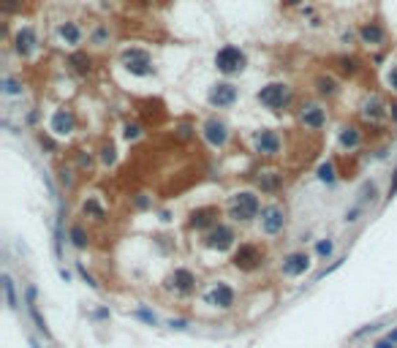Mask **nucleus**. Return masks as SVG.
<instances>
[{"instance_id": "f257e3e1", "label": "nucleus", "mask_w": 397, "mask_h": 348, "mask_svg": "<svg viewBox=\"0 0 397 348\" xmlns=\"http://www.w3.org/2000/svg\"><path fill=\"white\" fill-rule=\"evenodd\" d=\"M261 201L253 191H240L232 196V204H229V218L237 220V223H250L253 218L261 215Z\"/></svg>"}, {"instance_id": "f03ea898", "label": "nucleus", "mask_w": 397, "mask_h": 348, "mask_svg": "<svg viewBox=\"0 0 397 348\" xmlns=\"http://www.w3.org/2000/svg\"><path fill=\"white\" fill-rule=\"evenodd\" d=\"M245 66H248V57H245V52L240 49V46L226 44V46H220V49L215 52V68H218L223 76H237V74H242Z\"/></svg>"}, {"instance_id": "7ed1b4c3", "label": "nucleus", "mask_w": 397, "mask_h": 348, "mask_svg": "<svg viewBox=\"0 0 397 348\" xmlns=\"http://www.w3.org/2000/svg\"><path fill=\"white\" fill-rule=\"evenodd\" d=\"M256 98H259L261 106L272 109V112H280V109H286L291 104V87L286 82H269L256 93Z\"/></svg>"}, {"instance_id": "20e7f679", "label": "nucleus", "mask_w": 397, "mask_h": 348, "mask_svg": "<svg viewBox=\"0 0 397 348\" xmlns=\"http://www.w3.org/2000/svg\"><path fill=\"white\" fill-rule=\"evenodd\" d=\"M120 66L131 71L133 76H150L153 74V54L141 46H128L120 52Z\"/></svg>"}, {"instance_id": "39448f33", "label": "nucleus", "mask_w": 397, "mask_h": 348, "mask_svg": "<svg viewBox=\"0 0 397 348\" xmlns=\"http://www.w3.org/2000/svg\"><path fill=\"white\" fill-rule=\"evenodd\" d=\"M264 248L256 242H242L240 248L234 250V256H232V264L237 267L240 272H253V270H259L261 264H264Z\"/></svg>"}, {"instance_id": "423d86ee", "label": "nucleus", "mask_w": 397, "mask_h": 348, "mask_svg": "<svg viewBox=\"0 0 397 348\" xmlns=\"http://www.w3.org/2000/svg\"><path fill=\"white\" fill-rule=\"evenodd\" d=\"M261 231H264L267 237H275V234H280L283 228H286V207L283 204H267L264 210H261Z\"/></svg>"}, {"instance_id": "0eeeda50", "label": "nucleus", "mask_w": 397, "mask_h": 348, "mask_svg": "<svg viewBox=\"0 0 397 348\" xmlns=\"http://www.w3.org/2000/svg\"><path fill=\"white\" fill-rule=\"evenodd\" d=\"M234 242H237V234H234V228L226 226V223H218L215 228L207 231V237H204V245H207L210 250H218V253L234 248Z\"/></svg>"}, {"instance_id": "6e6552de", "label": "nucleus", "mask_w": 397, "mask_h": 348, "mask_svg": "<svg viewBox=\"0 0 397 348\" xmlns=\"http://www.w3.org/2000/svg\"><path fill=\"white\" fill-rule=\"evenodd\" d=\"M299 123L310 131H321L324 125H327V109L321 104H316V101H305V104L299 106Z\"/></svg>"}, {"instance_id": "1a4fd4ad", "label": "nucleus", "mask_w": 397, "mask_h": 348, "mask_svg": "<svg viewBox=\"0 0 397 348\" xmlns=\"http://www.w3.org/2000/svg\"><path fill=\"white\" fill-rule=\"evenodd\" d=\"M253 147H256V153L261 158H275V155H280V136L272 128H261L253 136Z\"/></svg>"}, {"instance_id": "9d476101", "label": "nucleus", "mask_w": 397, "mask_h": 348, "mask_svg": "<svg viewBox=\"0 0 397 348\" xmlns=\"http://www.w3.org/2000/svg\"><path fill=\"white\" fill-rule=\"evenodd\" d=\"M202 136L210 147L220 150V147H226V141H229V125L223 120H218V117H210V120L202 125Z\"/></svg>"}, {"instance_id": "9b49d317", "label": "nucleus", "mask_w": 397, "mask_h": 348, "mask_svg": "<svg viewBox=\"0 0 397 348\" xmlns=\"http://www.w3.org/2000/svg\"><path fill=\"white\" fill-rule=\"evenodd\" d=\"M207 101L215 109H229L237 101V87L232 82H215L207 93Z\"/></svg>"}, {"instance_id": "f8f14e48", "label": "nucleus", "mask_w": 397, "mask_h": 348, "mask_svg": "<svg viewBox=\"0 0 397 348\" xmlns=\"http://www.w3.org/2000/svg\"><path fill=\"white\" fill-rule=\"evenodd\" d=\"M166 288L169 291H174V294H190V291L196 288V275L190 272V270H185V267H177L169 278H166Z\"/></svg>"}, {"instance_id": "ddd939ff", "label": "nucleus", "mask_w": 397, "mask_h": 348, "mask_svg": "<svg viewBox=\"0 0 397 348\" xmlns=\"http://www.w3.org/2000/svg\"><path fill=\"white\" fill-rule=\"evenodd\" d=\"M49 131L54 136H71L76 131V114L71 109H54L49 117Z\"/></svg>"}, {"instance_id": "4468645a", "label": "nucleus", "mask_w": 397, "mask_h": 348, "mask_svg": "<svg viewBox=\"0 0 397 348\" xmlns=\"http://www.w3.org/2000/svg\"><path fill=\"white\" fill-rule=\"evenodd\" d=\"M307 270H310V256L302 253V250L289 253V256L280 261V272L286 275V278H299V275H305Z\"/></svg>"}, {"instance_id": "2eb2a0df", "label": "nucleus", "mask_w": 397, "mask_h": 348, "mask_svg": "<svg viewBox=\"0 0 397 348\" xmlns=\"http://www.w3.org/2000/svg\"><path fill=\"white\" fill-rule=\"evenodd\" d=\"M14 49H17L19 57H30V54L38 49V36L30 25L17 30V36H14Z\"/></svg>"}, {"instance_id": "dca6fc26", "label": "nucleus", "mask_w": 397, "mask_h": 348, "mask_svg": "<svg viewBox=\"0 0 397 348\" xmlns=\"http://www.w3.org/2000/svg\"><path fill=\"white\" fill-rule=\"evenodd\" d=\"M188 226L202 231V228H215L218 226V207H196L188 218Z\"/></svg>"}, {"instance_id": "f3484780", "label": "nucleus", "mask_w": 397, "mask_h": 348, "mask_svg": "<svg viewBox=\"0 0 397 348\" xmlns=\"http://www.w3.org/2000/svg\"><path fill=\"white\" fill-rule=\"evenodd\" d=\"M362 117L370 125H378L384 117H389V106L378 96H370V98H364V104H362Z\"/></svg>"}, {"instance_id": "a211bd4d", "label": "nucleus", "mask_w": 397, "mask_h": 348, "mask_svg": "<svg viewBox=\"0 0 397 348\" xmlns=\"http://www.w3.org/2000/svg\"><path fill=\"white\" fill-rule=\"evenodd\" d=\"M210 302L215 305V307H220V310H229V307H234V288L229 286V283L218 280L215 286H212V291H210Z\"/></svg>"}, {"instance_id": "6ab92c4d", "label": "nucleus", "mask_w": 397, "mask_h": 348, "mask_svg": "<svg viewBox=\"0 0 397 348\" xmlns=\"http://www.w3.org/2000/svg\"><path fill=\"white\" fill-rule=\"evenodd\" d=\"M359 38H362V44H367V46H381L386 41V30L381 27L378 22H364L359 27Z\"/></svg>"}, {"instance_id": "aec40b11", "label": "nucleus", "mask_w": 397, "mask_h": 348, "mask_svg": "<svg viewBox=\"0 0 397 348\" xmlns=\"http://www.w3.org/2000/svg\"><path fill=\"white\" fill-rule=\"evenodd\" d=\"M58 36L66 41L68 46H79L82 44V27L76 25V22H60V27H58Z\"/></svg>"}, {"instance_id": "412c9836", "label": "nucleus", "mask_w": 397, "mask_h": 348, "mask_svg": "<svg viewBox=\"0 0 397 348\" xmlns=\"http://www.w3.org/2000/svg\"><path fill=\"white\" fill-rule=\"evenodd\" d=\"M337 141H340V147H343V150H356L362 144V131L356 128V125H343Z\"/></svg>"}, {"instance_id": "4be33fe9", "label": "nucleus", "mask_w": 397, "mask_h": 348, "mask_svg": "<svg viewBox=\"0 0 397 348\" xmlns=\"http://www.w3.org/2000/svg\"><path fill=\"white\" fill-rule=\"evenodd\" d=\"M68 66L74 68L76 74L87 76V74H90V71H93V57H90V54H87V52H74V54H71V57H68Z\"/></svg>"}, {"instance_id": "5701e85b", "label": "nucleus", "mask_w": 397, "mask_h": 348, "mask_svg": "<svg viewBox=\"0 0 397 348\" xmlns=\"http://www.w3.org/2000/svg\"><path fill=\"white\" fill-rule=\"evenodd\" d=\"M27 307H30V315H33V321H36L38 332H41L44 337H52V335H49V329H46V321L41 318V313H38V305H36V288H33V286L27 288Z\"/></svg>"}, {"instance_id": "b1692460", "label": "nucleus", "mask_w": 397, "mask_h": 348, "mask_svg": "<svg viewBox=\"0 0 397 348\" xmlns=\"http://www.w3.org/2000/svg\"><path fill=\"white\" fill-rule=\"evenodd\" d=\"M280 183H283V174H277V171H261V177H259V188L267 193H275L280 188Z\"/></svg>"}, {"instance_id": "393cba45", "label": "nucleus", "mask_w": 397, "mask_h": 348, "mask_svg": "<svg viewBox=\"0 0 397 348\" xmlns=\"http://www.w3.org/2000/svg\"><path fill=\"white\" fill-rule=\"evenodd\" d=\"M68 237H71V245H74V248H79V250H84L87 245H90V234H87V228H84L82 223H74V226H71Z\"/></svg>"}, {"instance_id": "a878e982", "label": "nucleus", "mask_w": 397, "mask_h": 348, "mask_svg": "<svg viewBox=\"0 0 397 348\" xmlns=\"http://www.w3.org/2000/svg\"><path fill=\"white\" fill-rule=\"evenodd\" d=\"M316 93L319 96H324V98H332V96H337V82L332 76H327V74H321L319 79H316Z\"/></svg>"}, {"instance_id": "bb28decb", "label": "nucleus", "mask_w": 397, "mask_h": 348, "mask_svg": "<svg viewBox=\"0 0 397 348\" xmlns=\"http://www.w3.org/2000/svg\"><path fill=\"white\" fill-rule=\"evenodd\" d=\"M3 291H6V302H9L11 310H19V302H17V288H14V280H11V275H9V272L3 275Z\"/></svg>"}, {"instance_id": "cd10ccee", "label": "nucleus", "mask_w": 397, "mask_h": 348, "mask_svg": "<svg viewBox=\"0 0 397 348\" xmlns=\"http://www.w3.org/2000/svg\"><path fill=\"white\" fill-rule=\"evenodd\" d=\"M82 210H84V215H93L95 220H106V210L101 207V204L95 201V199H87Z\"/></svg>"}, {"instance_id": "c85d7f7f", "label": "nucleus", "mask_w": 397, "mask_h": 348, "mask_svg": "<svg viewBox=\"0 0 397 348\" xmlns=\"http://www.w3.org/2000/svg\"><path fill=\"white\" fill-rule=\"evenodd\" d=\"M316 177L321 180V183H335V177H337V169H335V163L327 161V163H321L319 166V174Z\"/></svg>"}, {"instance_id": "c756f323", "label": "nucleus", "mask_w": 397, "mask_h": 348, "mask_svg": "<svg viewBox=\"0 0 397 348\" xmlns=\"http://www.w3.org/2000/svg\"><path fill=\"white\" fill-rule=\"evenodd\" d=\"M22 90H25V87H22L19 79H14V76L3 79V93H6V96H22Z\"/></svg>"}, {"instance_id": "7c9ffc66", "label": "nucleus", "mask_w": 397, "mask_h": 348, "mask_svg": "<svg viewBox=\"0 0 397 348\" xmlns=\"http://www.w3.org/2000/svg\"><path fill=\"white\" fill-rule=\"evenodd\" d=\"M337 68L343 71V74H356V71H359V60L356 57H337Z\"/></svg>"}, {"instance_id": "2f4dec72", "label": "nucleus", "mask_w": 397, "mask_h": 348, "mask_svg": "<svg viewBox=\"0 0 397 348\" xmlns=\"http://www.w3.org/2000/svg\"><path fill=\"white\" fill-rule=\"evenodd\" d=\"M376 185H373V183H367V185H364L362 188V193H359V201H356V204H359V207H364V204H367V201H373V199H376Z\"/></svg>"}, {"instance_id": "473e14b6", "label": "nucleus", "mask_w": 397, "mask_h": 348, "mask_svg": "<svg viewBox=\"0 0 397 348\" xmlns=\"http://www.w3.org/2000/svg\"><path fill=\"white\" fill-rule=\"evenodd\" d=\"M101 161H104L106 166H112V163L117 161V150H115V144H104V147H101Z\"/></svg>"}, {"instance_id": "72a5a7b5", "label": "nucleus", "mask_w": 397, "mask_h": 348, "mask_svg": "<svg viewBox=\"0 0 397 348\" xmlns=\"http://www.w3.org/2000/svg\"><path fill=\"white\" fill-rule=\"evenodd\" d=\"M332 250H335V245H332L329 240H321L319 245H316V253H319L321 258H327V256H332Z\"/></svg>"}, {"instance_id": "f704fd0d", "label": "nucleus", "mask_w": 397, "mask_h": 348, "mask_svg": "<svg viewBox=\"0 0 397 348\" xmlns=\"http://www.w3.org/2000/svg\"><path fill=\"white\" fill-rule=\"evenodd\" d=\"M139 133H141V125L139 123H125V139H128V141L139 139Z\"/></svg>"}, {"instance_id": "c9c22d12", "label": "nucleus", "mask_w": 397, "mask_h": 348, "mask_svg": "<svg viewBox=\"0 0 397 348\" xmlns=\"http://www.w3.org/2000/svg\"><path fill=\"white\" fill-rule=\"evenodd\" d=\"M362 210H364V207L354 204L351 210H346V218H343V220H346V223H356V220H359V215H362Z\"/></svg>"}, {"instance_id": "e433bc0d", "label": "nucleus", "mask_w": 397, "mask_h": 348, "mask_svg": "<svg viewBox=\"0 0 397 348\" xmlns=\"http://www.w3.org/2000/svg\"><path fill=\"white\" fill-rule=\"evenodd\" d=\"M106 38H109V27H104V25H101V27L93 33V41L98 44V46H104V44H106Z\"/></svg>"}, {"instance_id": "4c0bfd02", "label": "nucleus", "mask_w": 397, "mask_h": 348, "mask_svg": "<svg viewBox=\"0 0 397 348\" xmlns=\"http://www.w3.org/2000/svg\"><path fill=\"white\" fill-rule=\"evenodd\" d=\"M22 6H25V0H3V14H14Z\"/></svg>"}, {"instance_id": "58836bf2", "label": "nucleus", "mask_w": 397, "mask_h": 348, "mask_svg": "<svg viewBox=\"0 0 397 348\" xmlns=\"http://www.w3.org/2000/svg\"><path fill=\"white\" fill-rule=\"evenodd\" d=\"M76 270H79V275H82V278H84V283H87V286L98 288V283H95V278H93V275H90V272H87V270H84V267H82V264H79V267H76Z\"/></svg>"}, {"instance_id": "ea45409f", "label": "nucleus", "mask_w": 397, "mask_h": 348, "mask_svg": "<svg viewBox=\"0 0 397 348\" xmlns=\"http://www.w3.org/2000/svg\"><path fill=\"white\" fill-rule=\"evenodd\" d=\"M71 174H74L71 169H63V171H60V183L66 185V188H71V185H74V177H71Z\"/></svg>"}, {"instance_id": "a19ab883", "label": "nucleus", "mask_w": 397, "mask_h": 348, "mask_svg": "<svg viewBox=\"0 0 397 348\" xmlns=\"http://www.w3.org/2000/svg\"><path fill=\"white\" fill-rule=\"evenodd\" d=\"M397 196V169H394V177H392V183H389V191H386V199L392 201Z\"/></svg>"}, {"instance_id": "79ce46f5", "label": "nucleus", "mask_w": 397, "mask_h": 348, "mask_svg": "<svg viewBox=\"0 0 397 348\" xmlns=\"http://www.w3.org/2000/svg\"><path fill=\"white\" fill-rule=\"evenodd\" d=\"M169 327H172V329H185V327H188V321H185V318H172V321H169Z\"/></svg>"}, {"instance_id": "37998d69", "label": "nucleus", "mask_w": 397, "mask_h": 348, "mask_svg": "<svg viewBox=\"0 0 397 348\" xmlns=\"http://www.w3.org/2000/svg\"><path fill=\"white\" fill-rule=\"evenodd\" d=\"M386 82H389V87H392V90H397V66L389 71V79H386Z\"/></svg>"}, {"instance_id": "c03bdc74", "label": "nucleus", "mask_w": 397, "mask_h": 348, "mask_svg": "<svg viewBox=\"0 0 397 348\" xmlns=\"http://www.w3.org/2000/svg\"><path fill=\"white\" fill-rule=\"evenodd\" d=\"M180 139H190V136H193V133H190V131H193V128H190V125H180Z\"/></svg>"}, {"instance_id": "a18cd8bd", "label": "nucleus", "mask_w": 397, "mask_h": 348, "mask_svg": "<svg viewBox=\"0 0 397 348\" xmlns=\"http://www.w3.org/2000/svg\"><path fill=\"white\" fill-rule=\"evenodd\" d=\"M389 120L397 125V101H392V104H389Z\"/></svg>"}, {"instance_id": "49530a36", "label": "nucleus", "mask_w": 397, "mask_h": 348, "mask_svg": "<svg viewBox=\"0 0 397 348\" xmlns=\"http://www.w3.org/2000/svg\"><path fill=\"white\" fill-rule=\"evenodd\" d=\"M90 166H93V158H90V155H82V158H79V169H90Z\"/></svg>"}, {"instance_id": "de8ad7c7", "label": "nucleus", "mask_w": 397, "mask_h": 348, "mask_svg": "<svg viewBox=\"0 0 397 348\" xmlns=\"http://www.w3.org/2000/svg\"><path fill=\"white\" fill-rule=\"evenodd\" d=\"M136 315H139V318H145L147 324H155V315H153V313H150V310H139Z\"/></svg>"}, {"instance_id": "09e8293b", "label": "nucleus", "mask_w": 397, "mask_h": 348, "mask_svg": "<svg viewBox=\"0 0 397 348\" xmlns=\"http://www.w3.org/2000/svg\"><path fill=\"white\" fill-rule=\"evenodd\" d=\"M386 340H389V343H394V345H397V327H394V329L386 335Z\"/></svg>"}, {"instance_id": "8fccbe9b", "label": "nucleus", "mask_w": 397, "mask_h": 348, "mask_svg": "<svg viewBox=\"0 0 397 348\" xmlns=\"http://www.w3.org/2000/svg\"><path fill=\"white\" fill-rule=\"evenodd\" d=\"M376 348H397V345L389 343V340H381V343H376Z\"/></svg>"}, {"instance_id": "3c124183", "label": "nucleus", "mask_w": 397, "mask_h": 348, "mask_svg": "<svg viewBox=\"0 0 397 348\" xmlns=\"http://www.w3.org/2000/svg\"><path fill=\"white\" fill-rule=\"evenodd\" d=\"M30 345H33V348H41V345H38V343H36V340H30Z\"/></svg>"}]
</instances>
